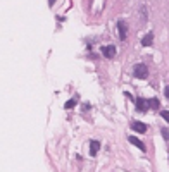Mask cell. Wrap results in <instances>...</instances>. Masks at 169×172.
Returning <instances> with one entry per match:
<instances>
[{"label":"cell","mask_w":169,"mask_h":172,"mask_svg":"<svg viewBox=\"0 0 169 172\" xmlns=\"http://www.w3.org/2000/svg\"><path fill=\"white\" fill-rule=\"evenodd\" d=\"M102 54L105 55L107 59H114V55H116V47H114V45H105V47H102Z\"/></svg>","instance_id":"277c9868"},{"label":"cell","mask_w":169,"mask_h":172,"mask_svg":"<svg viewBox=\"0 0 169 172\" xmlns=\"http://www.w3.org/2000/svg\"><path fill=\"white\" fill-rule=\"evenodd\" d=\"M164 95H166V98L169 100V86H166V88H164Z\"/></svg>","instance_id":"4fadbf2b"},{"label":"cell","mask_w":169,"mask_h":172,"mask_svg":"<svg viewBox=\"0 0 169 172\" xmlns=\"http://www.w3.org/2000/svg\"><path fill=\"white\" fill-rule=\"evenodd\" d=\"M98 150H100V141L91 140V141H90V155L95 157L97 153H98Z\"/></svg>","instance_id":"52a82bcc"},{"label":"cell","mask_w":169,"mask_h":172,"mask_svg":"<svg viewBox=\"0 0 169 172\" xmlns=\"http://www.w3.org/2000/svg\"><path fill=\"white\" fill-rule=\"evenodd\" d=\"M152 41H153V33L148 31L147 35L142 38V45H143V47H150V45H152Z\"/></svg>","instance_id":"ba28073f"},{"label":"cell","mask_w":169,"mask_h":172,"mask_svg":"<svg viewBox=\"0 0 169 172\" xmlns=\"http://www.w3.org/2000/svg\"><path fill=\"white\" fill-rule=\"evenodd\" d=\"M131 127L136 131V133H147V124H143V122H138V121H133L131 122Z\"/></svg>","instance_id":"8992f818"},{"label":"cell","mask_w":169,"mask_h":172,"mask_svg":"<svg viewBox=\"0 0 169 172\" xmlns=\"http://www.w3.org/2000/svg\"><path fill=\"white\" fill-rule=\"evenodd\" d=\"M133 71H135V78H138V79H147L148 78V69L145 64H136Z\"/></svg>","instance_id":"6da1fadb"},{"label":"cell","mask_w":169,"mask_h":172,"mask_svg":"<svg viewBox=\"0 0 169 172\" xmlns=\"http://www.w3.org/2000/svg\"><path fill=\"white\" fill-rule=\"evenodd\" d=\"M160 107V102H159L157 98H152L150 100V108H159Z\"/></svg>","instance_id":"30bf717a"},{"label":"cell","mask_w":169,"mask_h":172,"mask_svg":"<svg viewBox=\"0 0 169 172\" xmlns=\"http://www.w3.org/2000/svg\"><path fill=\"white\" fill-rule=\"evenodd\" d=\"M135 105H136V110H140V112H147L148 108H150V100L136 98V100H135Z\"/></svg>","instance_id":"7a4b0ae2"},{"label":"cell","mask_w":169,"mask_h":172,"mask_svg":"<svg viewBox=\"0 0 169 172\" xmlns=\"http://www.w3.org/2000/svg\"><path fill=\"white\" fill-rule=\"evenodd\" d=\"M160 133H162V138L166 141H169V131H167V127H162L160 129Z\"/></svg>","instance_id":"8fae6325"},{"label":"cell","mask_w":169,"mask_h":172,"mask_svg":"<svg viewBox=\"0 0 169 172\" xmlns=\"http://www.w3.org/2000/svg\"><path fill=\"white\" fill-rule=\"evenodd\" d=\"M128 141H129L131 145H135L136 148H140V150H142L143 153L147 151V148H145V145H143V141H140L138 138H135V136H128Z\"/></svg>","instance_id":"5b68a950"},{"label":"cell","mask_w":169,"mask_h":172,"mask_svg":"<svg viewBox=\"0 0 169 172\" xmlns=\"http://www.w3.org/2000/svg\"><path fill=\"white\" fill-rule=\"evenodd\" d=\"M160 115H162L164 121H167V122H169V110H162V112H160Z\"/></svg>","instance_id":"7c38bea8"},{"label":"cell","mask_w":169,"mask_h":172,"mask_svg":"<svg viewBox=\"0 0 169 172\" xmlns=\"http://www.w3.org/2000/svg\"><path fill=\"white\" fill-rule=\"evenodd\" d=\"M117 29H119V40L124 41L126 40V33H128V26L124 21H117Z\"/></svg>","instance_id":"3957f363"},{"label":"cell","mask_w":169,"mask_h":172,"mask_svg":"<svg viewBox=\"0 0 169 172\" xmlns=\"http://www.w3.org/2000/svg\"><path fill=\"white\" fill-rule=\"evenodd\" d=\"M76 103H78V100L71 98V100H67V102L64 103V108H73V107H76Z\"/></svg>","instance_id":"9c48e42d"},{"label":"cell","mask_w":169,"mask_h":172,"mask_svg":"<svg viewBox=\"0 0 169 172\" xmlns=\"http://www.w3.org/2000/svg\"><path fill=\"white\" fill-rule=\"evenodd\" d=\"M53 4H55V0H48V5H50V7H52Z\"/></svg>","instance_id":"5bb4252c"}]
</instances>
